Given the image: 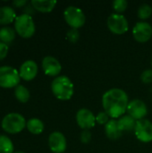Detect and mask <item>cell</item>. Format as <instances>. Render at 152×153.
Instances as JSON below:
<instances>
[{
  "label": "cell",
  "mask_w": 152,
  "mask_h": 153,
  "mask_svg": "<svg viewBox=\"0 0 152 153\" xmlns=\"http://www.w3.org/2000/svg\"><path fill=\"white\" fill-rule=\"evenodd\" d=\"M129 100L126 92L114 88L107 91L102 96V106L105 112L112 118L123 117L127 110Z\"/></svg>",
  "instance_id": "1"
},
{
  "label": "cell",
  "mask_w": 152,
  "mask_h": 153,
  "mask_svg": "<svg viewBox=\"0 0 152 153\" xmlns=\"http://www.w3.org/2000/svg\"><path fill=\"white\" fill-rule=\"evenodd\" d=\"M51 91L55 97L60 100H69L74 92L73 82L65 75L57 76L51 83Z\"/></svg>",
  "instance_id": "2"
},
{
  "label": "cell",
  "mask_w": 152,
  "mask_h": 153,
  "mask_svg": "<svg viewBox=\"0 0 152 153\" xmlns=\"http://www.w3.org/2000/svg\"><path fill=\"white\" fill-rule=\"evenodd\" d=\"M25 118L18 113H9L2 120L1 126L4 132L8 134H18L26 126Z\"/></svg>",
  "instance_id": "3"
},
{
  "label": "cell",
  "mask_w": 152,
  "mask_h": 153,
  "mask_svg": "<svg viewBox=\"0 0 152 153\" xmlns=\"http://www.w3.org/2000/svg\"><path fill=\"white\" fill-rule=\"evenodd\" d=\"M15 31L24 39H29L35 33V23L32 17L28 13H23L16 17L14 21Z\"/></svg>",
  "instance_id": "4"
},
{
  "label": "cell",
  "mask_w": 152,
  "mask_h": 153,
  "mask_svg": "<svg viewBox=\"0 0 152 153\" xmlns=\"http://www.w3.org/2000/svg\"><path fill=\"white\" fill-rule=\"evenodd\" d=\"M64 17L66 23L73 29L82 27L86 22V16L82 9L76 6L70 5L64 11Z\"/></svg>",
  "instance_id": "5"
},
{
  "label": "cell",
  "mask_w": 152,
  "mask_h": 153,
  "mask_svg": "<svg viewBox=\"0 0 152 153\" xmlns=\"http://www.w3.org/2000/svg\"><path fill=\"white\" fill-rule=\"evenodd\" d=\"M21 77L19 72L12 66L0 67V87L10 89L19 85Z\"/></svg>",
  "instance_id": "6"
},
{
  "label": "cell",
  "mask_w": 152,
  "mask_h": 153,
  "mask_svg": "<svg viewBox=\"0 0 152 153\" xmlns=\"http://www.w3.org/2000/svg\"><path fill=\"white\" fill-rule=\"evenodd\" d=\"M107 24L109 30L117 35L125 33L129 29L127 19L121 13H111L108 18Z\"/></svg>",
  "instance_id": "7"
},
{
  "label": "cell",
  "mask_w": 152,
  "mask_h": 153,
  "mask_svg": "<svg viewBox=\"0 0 152 153\" xmlns=\"http://www.w3.org/2000/svg\"><path fill=\"white\" fill-rule=\"evenodd\" d=\"M134 134L137 139L142 143H150L152 141V123L148 119L136 121Z\"/></svg>",
  "instance_id": "8"
},
{
  "label": "cell",
  "mask_w": 152,
  "mask_h": 153,
  "mask_svg": "<svg viewBox=\"0 0 152 153\" xmlns=\"http://www.w3.org/2000/svg\"><path fill=\"white\" fill-rule=\"evenodd\" d=\"M133 36L140 43L149 41L152 37V26L147 22H138L133 28Z\"/></svg>",
  "instance_id": "9"
},
{
  "label": "cell",
  "mask_w": 152,
  "mask_h": 153,
  "mask_svg": "<svg viewBox=\"0 0 152 153\" xmlns=\"http://www.w3.org/2000/svg\"><path fill=\"white\" fill-rule=\"evenodd\" d=\"M126 112L129 116L138 121L141 119H144V117L148 114V108L146 104L142 100L136 99L129 102Z\"/></svg>",
  "instance_id": "10"
},
{
  "label": "cell",
  "mask_w": 152,
  "mask_h": 153,
  "mask_svg": "<svg viewBox=\"0 0 152 153\" xmlns=\"http://www.w3.org/2000/svg\"><path fill=\"white\" fill-rule=\"evenodd\" d=\"M77 125L83 130H90L95 126L96 117L87 108H81L76 113Z\"/></svg>",
  "instance_id": "11"
},
{
  "label": "cell",
  "mask_w": 152,
  "mask_h": 153,
  "mask_svg": "<svg viewBox=\"0 0 152 153\" xmlns=\"http://www.w3.org/2000/svg\"><path fill=\"white\" fill-rule=\"evenodd\" d=\"M48 146L54 153H63L66 150L65 136L60 132H53L48 137Z\"/></svg>",
  "instance_id": "12"
},
{
  "label": "cell",
  "mask_w": 152,
  "mask_h": 153,
  "mask_svg": "<svg viewBox=\"0 0 152 153\" xmlns=\"http://www.w3.org/2000/svg\"><path fill=\"white\" fill-rule=\"evenodd\" d=\"M42 68L45 74L48 76H57L62 70L60 62L54 56H47L42 60Z\"/></svg>",
  "instance_id": "13"
},
{
  "label": "cell",
  "mask_w": 152,
  "mask_h": 153,
  "mask_svg": "<svg viewBox=\"0 0 152 153\" xmlns=\"http://www.w3.org/2000/svg\"><path fill=\"white\" fill-rule=\"evenodd\" d=\"M21 79L24 81H31L33 80L38 74V65L33 60L25 61L20 67L19 70Z\"/></svg>",
  "instance_id": "14"
},
{
  "label": "cell",
  "mask_w": 152,
  "mask_h": 153,
  "mask_svg": "<svg viewBox=\"0 0 152 153\" xmlns=\"http://www.w3.org/2000/svg\"><path fill=\"white\" fill-rule=\"evenodd\" d=\"M56 3V0H31L30 2L33 8L41 13H49L53 11Z\"/></svg>",
  "instance_id": "15"
},
{
  "label": "cell",
  "mask_w": 152,
  "mask_h": 153,
  "mask_svg": "<svg viewBox=\"0 0 152 153\" xmlns=\"http://www.w3.org/2000/svg\"><path fill=\"white\" fill-rule=\"evenodd\" d=\"M15 11L11 6L0 7V25H5L13 22L16 19Z\"/></svg>",
  "instance_id": "16"
},
{
  "label": "cell",
  "mask_w": 152,
  "mask_h": 153,
  "mask_svg": "<svg viewBox=\"0 0 152 153\" xmlns=\"http://www.w3.org/2000/svg\"><path fill=\"white\" fill-rule=\"evenodd\" d=\"M105 133L107 137L111 140H117L122 135V132L118 127L117 121L114 119L109 120L108 124L105 126Z\"/></svg>",
  "instance_id": "17"
},
{
  "label": "cell",
  "mask_w": 152,
  "mask_h": 153,
  "mask_svg": "<svg viewBox=\"0 0 152 153\" xmlns=\"http://www.w3.org/2000/svg\"><path fill=\"white\" fill-rule=\"evenodd\" d=\"M118 127L121 132H129V131H134L136 121L134 118H133L129 115H125L120 117V119L117 121Z\"/></svg>",
  "instance_id": "18"
},
{
  "label": "cell",
  "mask_w": 152,
  "mask_h": 153,
  "mask_svg": "<svg viewBox=\"0 0 152 153\" xmlns=\"http://www.w3.org/2000/svg\"><path fill=\"white\" fill-rule=\"evenodd\" d=\"M26 127L28 131L33 134H40L44 131V124L39 118H31L27 121Z\"/></svg>",
  "instance_id": "19"
},
{
  "label": "cell",
  "mask_w": 152,
  "mask_h": 153,
  "mask_svg": "<svg viewBox=\"0 0 152 153\" xmlns=\"http://www.w3.org/2000/svg\"><path fill=\"white\" fill-rule=\"evenodd\" d=\"M15 38V31L10 27H3L0 29V40L5 44L11 43Z\"/></svg>",
  "instance_id": "20"
},
{
  "label": "cell",
  "mask_w": 152,
  "mask_h": 153,
  "mask_svg": "<svg viewBox=\"0 0 152 153\" xmlns=\"http://www.w3.org/2000/svg\"><path fill=\"white\" fill-rule=\"evenodd\" d=\"M14 95L17 100L22 103H26L30 99V91L23 85H18L17 87H15Z\"/></svg>",
  "instance_id": "21"
},
{
  "label": "cell",
  "mask_w": 152,
  "mask_h": 153,
  "mask_svg": "<svg viewBox=\"0 0 152 153\" xmlns=\"http://www.w3.org/2000/svg\"><path fill=\"white\" fill-rule=\"evenodd\" d=\"M0 153H13V144L12 140L3 134L0 135Z\"/></svg>",
  "instance_id": "22"
},
{
  "label": "cell",
  "mask_w": 152,
  "mask_h": 153,
  "mask_svg": "<svg viewBox=\"0 0 152 153\" xmlns=\"http://www.w3.org/2000/svg\"><path fill=\"white\" fill-rule=\"evenodd\" d=\"M137 14L138 17L142 20L149 19L152 14V7L148 4H142L139 6Z\"/></svg>",
  "instance_id": "23"
},
{
  "label": "cell",
  "mask_w": 152,
  "mask_h": 153,
  "mask_svg": "<svg viewBox=\"0 0 152 153\" xmlns=\"http://www.w3.org/2000/svg\"><path fill=\"white\" fill-rule=\"evenodd\" d=\"M128 2L126 0H115L113 2V9L116 12V13H121L125 12L127 8Z\"/></svg>",
  "instance_id": "24"
},
{
  "label": "cell",
  "mask_w": 152,
  "mask_h": 153,
  "mask_svg": "<svg viewBox=\"0 0 152 153\" xmlns=\"http://www.w3.org/2000/svg\"><path fill=\"white\" fill-rule=\"evenodd\" d=\"M66 38L71 43H76L80 39V32L78 29H70L66 33Z\"/></svg>",
  "instance_id": "25"
},
{
  "label": "cell",
  "mask_w": 152,
  "mask_h": 153,
  "mask_svg": "<svg viewBox=\"0 0 152 153\" xmlns=\"http://www.w3.org/2000/svg\"><path fill=\"white\" fill-rule=\"evenodd\" d=\"M108 121H109V116L105 111L99 112L96 117V122L99 125H105L106 126Z\"/></svg>",
  "instance_id": "26"
},
{
  "label": "cell",
  "mask_w": 152,
  "mask_h": 153,
  "mask_svg": "<svg viewBox=\"0 0 152 153\" xmlns=\"http://www.w3.org/2000/svg\"><path fill=\"white\" fill-rule=\"evenodd\" d=\"M141 80L143 83H151L152 82V69H147L142 72L141 75Z\"/></svg>",
  "instance_id": "27"
},
{
  "label": "cell",
  "mask_w": 152,
  "mask_h": 153,
  "mask_svg": "<svg viewBox=\"0 0 152 153\" xmlns=\"http://www.w3.org/2000/svg\"><path fill=\"white\" fill-rule=\"evenodd\" d=\"M81 142L84 144H88L91 141V133L90 130H83L80 136Z\"/></svg>",
  "instance_id": "28"
},
{
  "label": "cell",
  "mask_w": 152,
  "mask_h": 153,
  "mask_svg": "<svg viewBox=\"0 0 152 153\" xmlns=\"http://www.w3.org/2000/svg\"><path fill=\"white\" fill-rule=\"evenodd\" d=\"M8 53V45L0 41V60H3Z\"/></svg>",
  "instance_id": "29"
},
{
  "label": "cell",
  "mask_w": 152,
  "mask_h": 153,
  "mask_svg": "<svg viewBox=\"0 0 152 153\" xmlns=\"http://www.w3.org/2000/svg\"><path fill=\"white\" fill-rule=\"evenodd\" d=\"M27 4V0H15L13 2V5L15 7H22Z\"/></svg>",
  "instance_id": "30"
},
{
  "label": "cell",
  "mask_w": 152,
  "mask_h": 153,
  "mask_svg": "<svg viewBox=\"0 0 152 153\" xmlns=\"http://www.w3.org/2000/svg\"><path fill=\"white\" fill-rule=\"evenodd\" d=\"M14 153H25V152H14Z\"/></svg>",
  "instance_id": "31"
},
{
  "label": "cell",
  "mask_w": 152,
  "mask_h": 153,
  "mask_svg": "<svg viewBox=\"0 0 152 153\" xmlns=\"http://www.w3.org/2000/svg\"><path fill=\"white\" fill-rule=\"evenodd\" d=\"M151 66H152V59H151Z\"/></svg>",
  "instance_id": "32"
}]
</instances>
